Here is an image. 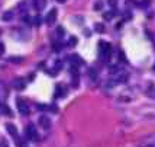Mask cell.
<instances>
[{
    "label": "cell",
    "mask_w": 155,
    "mask_h": 147,
    "mask_svg": "<svg viewBox=\"0 0 155 147\" xmlns=\"http://www.w3.org/2000/svg\"><path fill=\"white\" fill-rule=\"evenodd\" d=\"M25 135H26V138H29V140L36 138V128H35L33 124L26 125V128H25Z\"/></svg>",
    "instance_id": "3957f363"
},
{
    "label": "cell",
    "mask_w": 155,
    "mask_h": 147,
    "mask_svg": "<svg viewBox=\"0 0 155 147\" xmlns=\"http://www.w3.org/2000/svg\"><path fill=\"white\" fill-rule=\"evenodd\" d=\"M5 53V44L3 42H0V56H2Z\"/></svg>",
    "instance_id": "4316f807"
},
{
    "label": "cell",
    "mask_w": 155,
    "mask_h": 147,
    "mask_svg": "<svg viewBox=\"0 0 155 147\" xmlns=\"http://www.w3.org/2000/svg\"><path fill=\"white\" fill-rule=\"evenodd\" d=\"M6 130H7V133H9L12 137H16V135H17V128H16L13 124H6Z\"/></svg>",
    "instance_id": "30bf717a"
},
{
    "label": "cell",
    "mask_w": 155,
    "mask_h": 147,
    "mask_svg": "<svg viewBox=\"0 0 155 147\" xmlns=\"http://www.w3.org/2000/svg\"><path fill=\"white\" fill-rule=\"evenodd\" d=\"M136 6H139L141 9H146L151 6V0H141V2L136 3Z\"/></svg>",
    "instance_id": "7c38bea8"
},
{
    "label": "cell",
    "mask_w": 155,
    "mask_h": 147,
    "mask_svg": "<svg viewBox=\"0 0 155 147\" xmlns=\"http://www.w3.org/2000/svg\"><path fill=\"white\" fill-rule=\"evenodd\" d=\"M94 29H96L97 32L103 34V32H104V25H103V23H96V25H94Z\"/></svg>",
    "instance_id": "2e32d148"
},
{
    "label": "cell",
    "mask_w": 155,
    "mask_h": 147,
    "mask_svg": "<svg viewBox=\"0 0 155 147\" xmlns=\"http://www.w3.org/2000/svg\"><path fill=\"white\" fill-rule=\"evenodd\" d=\"M61 67H62V61H61V60H57V63H55V70L58 71Z\"/></svg>",
    "instance_id": "cb8c5ba5"
},
{
    "label": "cell",
    "mask_w": 155,
    "mask_h": 147,
    "mask_svg": "<svg viewBox=\"0 0 155 147\" xmlns=\"http://www.w3.org/2000/svg\"><path fill=\"white\" fill-rule=\"evenodd\" d=\"M13 85H15V87H16V89H20V90L25 87V82H23V79H20V77H17V79L15 80V83H13Z\"/></svg>",
    "instance_id": "8fae6325"
},
{
    "label": "cell",
    "mask_w": 155,
    "mask_h": 147,
    "mask_svg": "<svg viewBox=\"0 0 155 147\" xmlns=\"http://www.w3.org/2000/svg\"><path fill=\"white\" fill-rule=\"evenodd\" d=\"M146 96L151 98V99H155V85L154 83L148 85V87H146Z\"/></svg>",
    "instance_id": "9c48e42d"
},
{
    "label": "cell",
    "mask_w": 155,
    "mask_h": 147,
    "mask_svg": "<svg viewBox=\"0 0 155 147\" xmlns=\"http://www.w3.org/2000/svg\"><path fill=\"white\" fill-rule=\"evenodd\" d=\"M32 22L35 23V25H41V22H42V19H41V16H35V18L32 19Z\"/></svg>",
    "instance_id": "603a6c76"
},
{
    "label": "cell",
    "mask_w": 155,
    "mask_h": 147,
    "mask_svg": "<svg viewBox=\"0 0 155 147\" xmlns=\"http://www.w3.org/2000/svg\"><path fill=\"white\" fill-rule=\"evenodd\" d=\"M45 6H47V0H35V3H33V7L38 12H41L42 9H45Z\"/></svg>",
    "instance_id": "ba28073f"
},
{
    "label": "cell",
    "mask_w": 155,
    "mask_h": 147,
    "mask_svg": "<svg viewBox=\"0 0 155 147\" xmlns=\"http://www.w3.org/2000/svg\"><path fill=\"white\" fill-rule=\"evenodd\" d=\"M65 95H67V89H65V86L57 85L55 86V98H64Z\"/></svg>",
    "instance_id": "52a82bcc"
},
{
    "label": "cell",
    "mask_w": 155,
    "mask_h": 147,
    "mask_svg": "<svg viewBox=\"0 0 155 147\" xmlns=\"http://www.w3.org/2000/svg\"><path fill=\"white\" fill-rule=\"evenodd\" d=\"M115 15H116V12H104V13H103V19H104V20H110Z\"/></svg>",
    "instance_id": "5bb4252c"
},
{
    "label": "cell",
    "mask_w": 155,
    "mask_h": 147,
    "mask_svg": "<svg viewBox=\"0 0 155 147\" xmlns=\"http://www.w3.org/2000/svg\"><path fill=\"white\" fill-rule=\"evenodd\" d=\"M88 73H90V76H92L93 79H96V77H97V75H99V71H96L94 68H90V70H88Z\"/></svg>",
    "instance_id": "7402d4cb"
},
{
    "label": "cell",
    "mask_w": 155,
    "mask_h": 147,
    "mask_svg": "<svg viewBox=\"0 0 155 147\" xmlns=\"http://www.w3.org/2000/svg\"><path fill=\"white\" fill-rule=\"evenodd\" d=\"M9 61H10V63H17V64H19V63H22V58H20V57H10Z\"/></svg>",
    "instance_id": "44dd1931"
},
{
    "label": "cell",
    "mask_w": 155,
    "mask_h": 147,
    "mask_svg": "<svg viewBox=\"0 0 155 147\" xmlns=\"http://www.w3.org/2000/svg\"><path fill=\"white\" fill-rule=\"evenodd\" d=\"M152 68H154V71H155V64H154V67H152Z\"/></svg>",
    "instance_id": "4dcf8cb0"
},
{
    "label": "cell",
    "mask_w": 155,
    "mask_h": 147,
    "mask_svg": "<svg viewBox=\"0 0 155 147\" xmlns=\"http://www.w3.org/2000/svg\"><path fill=\"white\" fill-rule=\"evenodd\" d=\"M0 34H2V29H0Z\"/></svg>",
    "instance_id": "836d02e7"
},
{
    "label": "cell",
    "mask_w": 155,
    "mask_h": 147,
    "mask_svg": "<svg viewBox=\"0 0 155 147\" xmlns=\"http://www.w3.org/2000/svg\"><path fill=\"white\" fill-rule=\"evenodd\" d=\"M61 48H62V42L55 41V42H54V50H55V51H61Z\"/></svg>",
    "instance_id": "e0dca14e"
},
{
    "label": "cell",
    "mask_w": 155,
    "mask_h": 147,
    "mask_svg": "<svg viewBox=\"0 0 155 147\" xmlns=\"http://www.w3.org/2000/svg\"><path fill=\"white\" fill-rule=\"evenodd\" d=\"M84 34H86L87 37H90V31H88V29H86V31H84Z\"/></svg>",
    "instance_id": "f1b7e54d"
},
{
    "label": "cell",
    "mask_w": 155,
    "mask_h": 147,
    "mask_svg": "<svg viewBox=\"0 0 155 147\" xmlns=\"http://www.w3.org/2000/svg\"><path fill=\"white\" fill-rule=\"evenodd\" d=\"M0 109H2V112H3V114H6V115H9V117L12 115V111H10V109H9V106H7V105H5V104L0 105Z\"/></svg>",
    "instance_id": "4fadbf2b"
},
{
    "label": "cell",
    "mask_w": 155,
    "mask_h": 147,
    "mask_svg": "<svg viewBox=\"0 0 155 147\" xmlns=\"http://www.w3.org/2000/svg\"><path fill=\"white\" fill-rule=\"evenodd\" d=\"M15 144H16L17 147H23V141H22V138H19L17 135L15 137Z\"/></svg>",
    "instance_id": "d6986e66"
},
{
    "label": "cell",
    "mask_w": 155,
    "mask_h": 147,
    "mask_svg": "<svg viewBox=\"0 0 155 147\" xmlns=\"http://www.w3.org/2000/svg\"><path fill=\"white\" fill-rule=\"evenodd\" d=\"M39 125H41L43 130H49V128H51V119H49L48 117H45V115L39 117Z\"/></svg>",
    "instance_id": "277c9868"
},
{
    "label": "cell",
    "mask_w": 155,
    "mask_h": 147,
    "mask_svg": "<svg viewBox=\"0 0 155 147\" xmlns=\"http://www.w3.org/2000/svg\"><path fill=\"white\" fill-rule=\"evenodd\" d=\"M2 147H7V146H6V144H5V146H2Z\"/></svg>",
    "instance_id": "1f68e13d"
},
{
    "label": "cell",
    "mask_w": 155,
    "mask_h": 147,
    "mask_svg": "<svg viewBox=\"0 0 155 147\" xmlns=\"http://www.w3.org/2000/svg\"><path fill=\"white\" fill-rule=\"evenodd\" d=\"M23 22H25V23H31V22H32V19H31L29 16H25V18H23Z\"/></svg>",
    "instance_id": "83f0119b"
},
{
    "label": "cell",
    "mask_w": 155,
    "mask_h": 147,
    "mask_svg": "<svg viewBox=\"0 0 155 147\" xmlns=\"http://www.w3.org/2000/svg\"><path fill=\"white\" fill-rule=\"evenodd\" d=\"M12 18H13V12H12V10L5 12V13H3V16H2V19H3V20H10Z\"/></svg>",
    "instance_id": "9a60e30c"
},
{
    "label": "cell",
    "mask_w": 155,
    "mask_h": 147,
    "mask_svg": "<svg viewBox=\"0 0 155 147\" xmlns=\"http://www.w3.org/2000/svg\"><path fill=\"white\" fill-rule=\"evenodd\" d=\"M99 54H100V58L102 61H109L110 57H112V45L106 41H100L99 42Z\"/></svg>",
    "instance_id": "6da1fadb"
},
{
    "label": "cell",
    "mask_w": 155,
    "mask_h": 147,
    "mask_svg": "<svg viewBox=\"0 0 155 147\" xmlns=\"http://www.w3.org/2000/svg\"><path fill=\"white\" fill-rule=\"evenodd\" d=\"M64 34H65L64 28H62V26H58V28H57V35H58L59 38H62V37H64Z\"/></svg>",
    "instance_id": "ac0fdd59"
},
{
    "label": "cell",
    "mask_w": 155,
    "mask_h": 147,
    "mask_svg": "<svg viewBox=\"0 0 155 147\" xmlns=\"http://www.w3.org/2000/svg\"><path fill=\"white\" fill-rule=\"evenodd\" d=\"M148 147H155V146H148Z\"/></svg>",
    "instance_id": "d6a6232c"
},
{
    "label": "cell",
    "mask_w": 155,
    "mask_h": 147,
    "mask_svg": "<svg viewBox=\"0 0 155 147\" xmlns=\"http://www.w3.org/2000/svg\"><path fill=\"white\" fill-rule=\"evenodd\" d=\"M68 60H70V63H71V66H73V67H78V66H81V64H83L81 57H80V56H77V54L70 56V57H68Z\"/></svg>",
    "instance_id": "5b68a950"
},
{
    "label": "cell",
    "mask_w": 155,
    "mask_h": 147,
    "mask_svg": "<svg viewBox=\"0 0 155 147\" xmlns=\"http://www.w3.org/2000/svg\"><path fill=\"white\" fill-rule=\"evenodd\" d=\"M116 5H118V0H109V6L116 7Z\"/></svg>",
    "instance_id": "484cf974"
},
{
    "label": "cell",
    "mask_w": 155,
    "mask_h": 147,
    "mask_svg": "<svg viewBox=\"0 0 155 147\" xmlns=\"http://www.w3.org/2000/svg\"><path fill=\"white\" fill-rule=\"evenodd\" d=\"M17 109H19L20 115H23V117H26V115L29 114V106H28V104H26L25 101H22V99L17 101Z\"/></svg>",
    "instance_id": "7a4b0ae2"
},
{
    "label": "cell",
    "mask_w": 155,
    "mask_h": 147,
    "mask_svg": "<svg viewBox=\"0 0 155 147\" xmlns=\"http://www.w3.org/2000/svg\"><path fill=\"white\" fill-rule=\"evenodd\" d=\"M75 44H77V38L75 37H71L70 41H68V47H74Z\"/></svg>",
    "instance_id": "ffe728a7"
},
{
    "label": "cell",
    "mask_w": 155,
    "mask_h": 147,
    "mask_svg": "<svg viewBox=\"0 0 155 147\" xmlns=\"http://www.w3.org/2000/svg\"><path fill=\"white\" fill-rule=\"evenodd\" d=\"M45 20H47V23H48V25H54V23H55V20H57V9H52V10H51V12L47 15Z\"/></svg>",
    "instance_id": "8992f818"
},
{
    "label": "cell",
    "mask_w": 155,
    "mask_h": 147,
    "mask_svg": "<svg viewBox=\"0 0 155 147\" xmlns=\"http://www.w3.org/2000/svg\"><path fill=\"white\" fill-rule=\"evenodd\" d=\"M58 2H59V3H65V2H67V0H58Z\"/></svg>",
    "instance_id": "f546056e"
},
{
    "label": "cell",
    "mask_w": 155,
    "mask_h": 147,
    "mask_svg": "<svg viewBox=\"0 0 155 147\" xmlns=\"http://www.w3.org/2000/svg\"><path fill=\"white\" fill-rule=\"evenodd\" d=\"M102 7H103V3H102V2H97V3L94 5V9H96V10H102Z\"/></svg>",
    "instance_id": "d4e9b609"
}]
</instances>
